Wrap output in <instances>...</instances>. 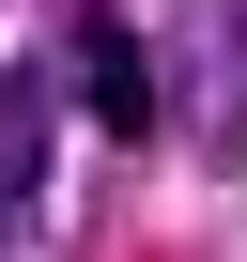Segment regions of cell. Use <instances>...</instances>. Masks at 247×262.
<instances>
[{"label": "cell", "instance_id": "6da1fadb", "mask_svg": "<svg viewBox=\"0 0 247 262\" xmlns=\"http://www.w3.org/2000/svg\"><path fill=\"white\" fill-rule=\"evenodd\" d=\"M77 93H93L108 139H155V123H170V108H155V47L123 31V16H93V31H77Z\"/></svg>", "mask_w": 247, "mask_h": 262}]
</instances>
